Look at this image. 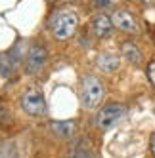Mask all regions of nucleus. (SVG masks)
Instances as JSON below:
<instances>
[{
  "mask_svg": "<svg viewBox=\"0 0 155 158\" xmlns=\"http://www.w3.org/2000/svg\"><path fill=\"white\" fill-rule=\"evenodd\" d=\"M105 95V88L98 76L88 74L82 78L81 84V105L84 109H96Z\"/></svg>",
  "mask_w": 155,
  "mask_h": 158,
  "instance_id": "nucleus-1",
  "label": "nucleus"
},
{
  "mask_svg": "<svg viewBox=\"0 0 155 158\" xmlns=\"http://www.w3.org/2000/svg\"><path fill=\"white\" fill-rule=\"evenodd\" d=\"M77 25H79V17L71 10H60L50 21L52 35L58 40H67L69 36H73V32L77 31Z\"/></svg>",
  "mask_w": 155,
  "mask_h": 158,
  "instance_id": "nucleus-2",
  "label": "nucleus"
},
{
  "mask_svg": "<svg viewBox=\"0 0 155 158\" xmlns=\"http://www.w3.org/2000/svg\"><path fill=\"white\" fill-rule=\"evenodd\" d=\"M125 114H126V107L125 105H121V103H109V105H105L102 110L98 112L96 126L102 131H107V130H111Z\"/></svg>",
  "mask_w": 155,
  "mask_h": 158,
  "instance_id": "nucleus-3",
  "label": "nucleus"
},
{
  "mask_svg": "<svg viewBox=\"0 0 155 158\" xmlns=\"http://www.w3.org/2000/svg\"><path fill=\"white\" fill-rule=\"evenodd\" d=\"M21 107L29 116H42L46 114V99L38 89H27L21 95Z\"/></svg>",
  "mask_w": 155,
  "mask_h": 158,
  "instance_id": "nucleus-4",
  "label": "nucleus"
},
{
  "mask_svg": "<svg viewBox=\"0 0 155 158\" xmlns=\"http://www.w3.org/2000/svg\"><path fill=\"white\" fill-rule=\"evenodd\" d=\"M46 59H48V52L42 44H33L27 52V59H25V69L29 74H38L44 65H46Z\"/></svg>",
  "mask_w": 155,
  "mask_h": 158,
  "instance_id": "nucleus-5",
  "label": "nucleus"
},
{
  "mask_svg": "<svg viewBox=\"0 0 155 158\" xmlns=\"http://www.w3.org/2000/svg\"><path fill=\"white\" fill-rule=\"evenodd\" d=\"M111 21H113V25L117 29L125 31V32H134V31H138V21H136V17L132 15L128 10H123V8L115 10Z\"/></svg>",
  "mask_w": 155,
  "mask_h": 158,
  "instance_id": "nucleus-6",
  "label": "nucleus"
},
{
  "mask_svg": "<svg viewBox=\"0 0 155 158\" xmlns=\"http://www.w3.org/2000/svg\"><path fill=\"white\" fill-rule=\"evenodd\" d=\"M119 65H121L119 55H115L111 52H104L96 57V67L102 73H115L119 69Z\"/></svg>",
  "mask_w": 155,
  "mask_h": 158,
  "instance_id": "nucleus-7",
  "label": "nucleus"
},
{
  "mask_svg": "<svg viewBox=\"0 0 155 158\" xmlns=\"http://www.w3.org/2000/svg\"><path fill=\"white\" fill-rule=\"evenodd\" d=\"M92 29H94V35L98 38L109 36V32H111V29H113V21H111V17H107L105 14H98L92 19Z\"/></svg>",
  "mask_w": 155,
  "mask_h": 158,
  "instance_id": "nucleus-8",
  "label": "nucleus"
},
{
  "mask_svg": "<svg viewBox=\"0 0 155 158\" xmlns=\"http://www.w3.org/2000/svg\"><path fill=\"white\" fill-rule=\"evenodd\" d=\"M121 53H123V57L132 65L142 63V52L134 42H125L123 46H121Z\"/></svg>",
  "mask_w": 155,
  "mask_h": 158,
  "instance_id": "nucleus-9",
  "label": "nucleus"
},
{
  "mask_svg": "<svg viewBox=\"0 0 155 158\" xmlns=\"http://www.w3.org/2000/svg\"><path fill=\"white\" fill-rule=\"evenodd\" d=\"M16 69V61L12 53H2L0 55V74L2 76H12Z\"/></svg>",
  "mask_w": 155,
  "mask_h": 158,
  "instance_id": "nucleus-10",
  "label": "nucleus"
},
{
  "mask_svg": "<svg viewBox=\"0 0 155 158\" xmlns=\"http://www.w3.org/2000/svg\"><path fill=\"white\" fill-rule=\"evenodd\" d=\"M52 130L56 133H60V135H63V137H69L73 133V124H69V122H54Z\"/></svg>",
  "mask_w": 155,
  "mask_h": 158,
  "instance_id": "nucleus-11",
  "label": "nucleus"
},
{
  "mask_svg": "<svg viewBox=\"0 0 155 158\" xmlns=\"http://www.w3.org/2000/svg\"><path fill=\"white\" fill-rule=\"evenodd\" d=\"M10 122V109L0 103V126H8Z\"/></svg>",
  "mask_w": 155,
  "mask_h": 158,
  "instance_id": "nucleus-12",
  "label": "nucleus"
},
{
  "mask_svg": "<svg viewBox=\"0 0 155 158\" xmlns=\"http://www.w3.org/2000/svg\"><path fill=\"white\" fill-rule=\"evenodd\" d=\"M148 78H149V82L155 86V61H151L148 65Z\"/></svg>",
  "mask_w": 155,
  "mask_h": 158,
  "instance_id": "nucleus-13",
  "label": "nucleus"
},
{
  "mask_svg": "<svg viewBox=\"0 0 155 158\" xmlns=\"http://www.w3.org/2000/svg\"><path fill=\"white\" fill-rule=\"evenodd\" d=\"M92 4H94L96 8H104V6L109 4V0H92Z\"/></svg>",
  "mask_w": 155,
  "mask_h": 158,
  "instance_id": "nucleus-14",
  "label": "nucleus"
},
{
  "mask_svg": "<svg viewBox=\"0 0 155 158\" xmlns=\"http://www.w3.org/2000/svg\"><path fill=\"white\" fill-rule=\"evenodd\" d=\"M149 151L155 156V133H151V137H149Z\"/></svg>",
  "mask_w": 155,
  "mask_h": 158,
  "instance_id": "nucleus-15",
  "label": "nucleus"
},
{
  "mask_svg": "<svg viewBox=\"0 0 155 158\" xmlns=\"http://www.w3.org/2000/svg\"><path fill=\"white\" fill-rule=\"evenodd\" d=\"M144 4H153V0H142Z\"/></svg>",
  "mask_w": 155,
  "mask_h": 158,
  "instance_id": "nucleus-16",
  "label": "nucleus"
}]
</instances>
